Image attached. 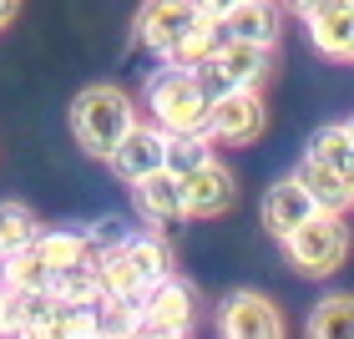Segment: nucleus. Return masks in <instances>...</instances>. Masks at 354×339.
<instances>
[{"mask_svg":"<svg viewBox=\"0 0 354 339\" xmlns=\"http://www.w3.org/2000/svg\"><path fill=\"white\" fill-rule=\"evenodd\" d=\"M147 111L152 122L162 127V132H203L207 122V96L198 86V76H192V66H157L147 76Z\"/></svg>","mask_w":354,"mask_h":339,"instance_id":"7ed1b4c3","label":"nucleus"},{"mask_svg":"<svg viewBox=\"0 0 354 339\" xmlns=\"http://www.w3.org/2000/svg\"><path fill=\"white\" fill-rule=\"evenodd\" d=\"M203 15L207 10L198 6V0H142V10H137V41L147 46V51L167 56L172 46L203 21Z\"/></svg>","mask_w":354,"mask_h":339,"instance_id":"423d86ee","label":"nucleus"},{"mask_svg":"<svg viewBox=\"0 0 354 339\" xmlns=\"http://www.w3.org/2000/svg\"><path fill=\"white\" fill-rule=\"evenodd\" d=\"M349 6H354V0H349Z\"/></svg>","mask_w":354,"mask_h":339,"instance_id":"c756f323","label":"nucleus"},{"mask_svg":"<svg viewBox=\"0 0 354 339\" xmlns=\"http://www.w3.org/2000/svg\"><path fill=\"white\" fill-rule=\"evenodd\" d=\"M314 339H354V294H324L309 314Z\"/></svg>","mask_w":354,"mask_h":339,"instance_id":"6ab92c4d","label":"nucleus"},{"mask_svg":"<svg viewBox=\"0 0 354 339\" xmlns=\"http://www.w3.org/2000/svg\"><path fill=\"white\" fill-rule=\"evenodd\" d=\"M218 41H223V30H218V15H203V21L192 26V30H187V36L172 46V51H167L162 61H172V66H198V61H203L207 51H213Z\"/></svg>","mask_w":354,"mask_h":339,"instance_id":"5701e85b","label":"nucleus"},{"mask_svg":"<svg viewBox=\"0 0 354 339\" xmlns=\"http://www.w3.org/2000/svg\"><path fill=\"white\" fill-rule=\"evenodd\" d=\"M288 264H294L304 279H329V273L344 268L349 258V228H344V213H329V208H319L314 218H304L294 233L279 238Z\"/></svg>","mask_w":354,"mask_h":339,"instance_id":"f03ea898","label":"nucleus"},{"mask_svg":"<svg viewBox=\"0 0 354 339\" xmlns=\"http://www.w3.org/2000/svg\"><path fill=\"white\" fill-rule=\"evenodd\" d=\"M132 122H137V102L122 86H111V82L86 86L71 102V137H76V147H82L86 157H102V163L111 157V147L127 137Z\"/></svg>","mask_w":354,"mask_h":339,"instance_id":"f257e3e1","label":"nucleus"},{"mask_svg":"<svg viewBox=\"0 0 354 339\" xmlns=\"http://www.w3.org/2000/svg\"><path fill=\"white\" fill-rule=\"evenodd\" d=\"M132 203H137V213L152 223V228H172V223H183L187 218V203H183V177L167 172V167H157L147 177H137L132 183Z\"/></svg>","mask_w":354,"mask_h":339,"instance_id":"9b49d317","label":"nucleus"},{"mask_svg":"<svg viewBox=\"0 0 354 339\" xmlns=\"http://www.w3.org/2000/svg\"><path fill=\"white\" fill-rule=\"evenodd\" d=\"M162 152H167V132L157 122H132L127 127V137L117 142V147H111V172L122 177V183H137V177H147V172H157L162 167Z\"/></svg>","mask_w":354,"mask_h":339,"instance_id":"6e6552de","label":"nucleus"},{"mask_svg":"<svg viewBox=\"0 0 354 339\" xmlns=\"http://www.w3.org/2000/svg\"><path fill=\"white\" fill-rule=\"evenodd\" d=\"M218 329L228 339H279L283 334V314H279V304L268 294L233 288V294L218 304Z\"/></svg>","mask_w":354,"mask_h":339,"instance_id":"0eeeda50","label":"nucleus"},{"mask_svg":"<svg viewBox=\"0 0 354 339\" xmlns=\"http://www.w3.org/2000/svg\"><path fill=\"white\" fill-rule=\"evenodd\" d=\"M238 198V187H233V172L218 163V157H207L203 167H192L183 172V203H187V218H218V213H228Z\"/></svg>","mask_w":354,"mask_h":339,"instance_id":"1a4fd4ad","label":"nucleus"},{"mask_svg":"<svg viewBox=\"0 0 354 339\" xmlns=\"http://www.w3.org/2000/svg\"><path fill=\"white\" fill-rule=\"evenodd\" d=\"M304 26H309V41H314L319 56H329V61L349 56V46H354V6H349V0L319 6L314 15H304Z\"/></svg>","mask_w":354,"mask_h":339,"instance_id":"ddd939ff","label":"nucleus"},{"mask_svg":"<svg viewBox=\"0 0 354 339\" xmlns=\"http://www.w3.org/2000/svg\"><path fill=\"white\" fill-rule=\"evenodd\" d=\"M263 122H268L263 91L259 86H233V91H223L218 102H207L203 132L213 137V147H248V142L263 137Z\"/></svg>","mask_w":354,"mask_h":339,"instance_id":"20e7f679","label":"nucleus"},{"mask_svg":"<svg viewBox=\"0 0 354 339\" xmlns=\"http://www.w3.org/2000/svg\"><path fill=\"white\" fill-rule=\"evenodd\" d=\"M10 314H15V288L0 279V334H10Z\"/></svg>","mask_w":354,"mask_h":339,"instance_id":"b1692460","label":"nucleus"},{"mask_svg":"<svg viewBox=\"0 0 354 339\" xmlns=\"http://www.w3.org/2000/svg\"><path fill=\"white\" fill-rule=\"evenodd\" d=\"M223 41H248V46H279L283 36V0H243L228 15H218Z\"/></svg>","mask_w":354,"mask_h":339,"instance_id":"9d476101","label":"nucleus"},{"mask_svg":"<svg viewBox=\"0 0 354 339\" xmlns=\"http://www.w3.org/2000/svg\"><path fill=\"white\" fill-rule=\"evenodd\" d=\"M36 233H41V218L30 213L26 203H0V258L30 248Z\"/></svg>","mask_w":354,"mask_h":339,"instance_id":"aec40b11","label":"nucleus"},{"mask_svg":"<svg viewBox=\"0 0 354 339\" xmlns=\"http://www.w3.org/2000/svg\"><path fill=\"white\" fill-rule=\"evenodd\" d=\"M304 157H314L319 167H329L334 177H339L344 192H349V208H354V142L344 132V122L319 127V132L309 137V147H304Z\"/></svg>","mask_w":354,"mask_h":339,"instance_id":"2eb2a0df","label":"nucleus"},{"mask_svg":"<svg viewBox=\"0 0 354 339\" xmlns=\"http://www.w3.org/2000/svg\"><path fill=\"white\" fill-rule=\"evenodd\" d=\"M218 71L233 86H263V76L273 66V46H248V41H218L213 46Z\"/></svg>","mask_w":354,"mask_h":339,"instance_id":"4468645a","label":"nucleus"},{"mask_svg":"<svg viewBox=\"0 0 354 339\" xmlns=\"http://www.w3.org/2000/svg\"><path fill=\"white\" fill-rule=\"evenodd\" d=\"M198 6H203L207 15H228L233 6H243V0H198Z\"/></svg>","mask_w":354,"mask_h":339,"instance_id":"a878e982","label":"nucleus"},{"mask_svg":"<svg viewBox=\"0 0 354 339\" xmlns=\"http://www.w3.org/2000/svg\"><path fill=\"white\" fill-rule=\"evenodd\" d=\"M344 132H349V142H354V117H349V122H344Z\"/></svg>","mask_w":354,"mask_h":339,"instance_id":"cd10ccee","label":"nucleus"},{"mask_svg":"<svg viewBox=\"0 0 354 339\" xmlns=\"http://www.w3.org/2000/svg\"><path fill=\"white\" fill-rule=\"evenodd\" d=\"M207 157H213V137L207 132H167V152H162V167L167 172H192V167H203Z\"/></svg>","mask_w":354,"mask_h":339,"instance_id":"412c9836","label":"nucleus"},{"mask_svg":"<svg viewBox=\"0 0 354 339\" xmlns=\"http://www.w3.org/2000/svg\"><path fill=\"white\" fill-rule=\"evenodd\" d=\"M122 253L132 258V268L147 284H157V279H167V273H172V248H167L162 233H127L122 238Z\"/></svg>","mask_w":354,"mask_h":339,"instance_id":"f3484780","label":"nucleus"},{"mask_svg":"<svg viewBox=\"0 0 354 339\" xmlns=\"http://www.w3.org/2000/svg\"><path fill=\"white\" fill-rule=\"evenodd\" d=\"M0 279H6V284L15 288V294H41V288H51L56 268L36 253V244H30V248H21V253L0 258Z\"/></svg>","mask_w":354,"mask_h":339,"instance_id":"dca6fc26","label":"nucleus"},{"mask_svg":"<svg viewBox=\"0 0 354 339\" xmlns=\"http://www.w3.org/2000/svg\"><path fill=\"white\" fill-rule=\"evenodd\" d=\"M15 10H21V0H0V30L15 21Z\"/></svg>","mask_w":354,"mask_h":339,"instance_id":"bb28decb","label":"nucleus"},{"mask_svg":"<svg viewBox=\"0 0 354 339\" xmlns=\"http://www.w3.org/2000/svg\"><path fill=\"white\" fill-rule=\"evenodd\" d=\"M192 324H198V294H192L177 273L157 279L137 304V334L177 339V334H192Z\"/></svg>","mask_w":354,"mask_h":339,"instance_id":"39448f33","label":"nucleus"},{"mask_svg":"<svg viewBox=\"0 0 354 339\" xmlns=\"http://www.w3.org/2000/svg\"><path fill=\"white\" fill-rule=\"evenodd\" d=\"M344 61H349V66H354V46H349V56H344Z\"/></svg>","mask_w":354,"mask_h":339,"instance_id":"c85d7f7f","label":"nucleus"},{"mask_svg":"<svg viewBox=\"0 0 354 339\" xmlns=\"http://www.w3.org/2000/svg\"><path fill=\"white\" fill-rule=\"evenodd\" d=\"M319 213V203H314V192L299 183V177H279L268 192H263V228L273 238H283V233H294L304 218H314Z\"/></svg>","mask_w":354,"mask_h":339,"instance_id":"f8f14e48","label":"nucleus"},{"mask_svg":"<svg viewBox=\"0 0 354 339\" xmlns=\"http://www.w3.org/2000/svg\"><path fill=\"white\" fill-rule=\"evenodd\" d=\"M319 6H329V0H283V10H294V15H314Z\"/></svg>","mask_w":354,"mask_h":339,"instance_id":"393cba45","label":"nucleus"},{"mask_svg":"<svg viewBox=\"0 0 354 339\" xmlns=\"http://www.w3.org/2000/svg\"><path fill=\"white\" fill-rule=\"evenodd\" d=\"M36 253H41L51 268H66V264H82V258H96L86 228H41V233H36Z\"/></svg>","mask_w":354,"mask_h":339,"instance_id":"a211bd4d","label":"nucleus"},{"mask_svg":"<svg viewBox=\"0 0 354 339\" xmlns=\"http://www.w3.org/2000/svg\"><path fill=\"white\" fill-rule=\"evenodd\" d=\"M294 177H299V183L314 192V203H319V208H329V213H344V208H349V192H344V183H339V177H334L329 167H319L314 157H304Z\"/></svg>","mask_w":354,"mask_h":339,"instance_id":"4be33fe9","label":"nucleus"}]
</instances>
